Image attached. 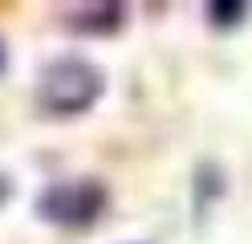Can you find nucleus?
<instances>
[{
    "label": "nucleus",
    "mask_w": 252,
    "mask_h": 244,
    "mask_svg": "<svg viewBox=\"0 0 252 244\" xmlns=\"http://www.w3.org/2000/svg\"><path fill=\"white\" fill-rule=\"evenodd\" d=\"M102 90H106V77H102L98 65L65 57V61H53L49 70L41 73L37 106L45 114H57V118H73V114H86L94 102H98Z\"/></svg>",
    "instance_id": "obj_1"
},
{
    "label": "nucleus",
    "mask_w": 252,
    "mask_h": 244,
    "mask_svg": "<svg viewBox=\"0 0 252 244\" xmlns=\"http://www.w3.org/2000/svg\"><path fill=\"white\" fill-rule=\"evenodd\" d=\"M106 191L94 179H73V183H57L53 191L41 195V216L57 224H90L102 211Z\"/></svg>",
    "instance_id": "obj_2"
},
{
    "label": "nucleus",
    "mask_w": 252,
    "mask_h": 244,
    "mask_svg": "<svg viewBox=\"0 0 252 244\" xmlns=\"http://www.w3.org/2000/svg\"><path fill=\"white\" fill-rule=\"evenodd\" d=\"M0 70H4V45H0Z\"/></svg>",
    "instance_id": "obj_4"
},
{
    "label": "nucleus",
    "mask_w": 252,
    "mask_h": 244,
    "mask_svg": "<svg viewBox=\"0 0 252 244\" xmlns=\"http://www.w3.org/2000/svg\"><path fill=\"white\" fill-rule=\"evenodd\" d=\"M8 195H12V187H8V179H4V175H0V204H4V200H8Z\"/></svg>",
    "instance_id": "obj_3"
}]
</instances>
